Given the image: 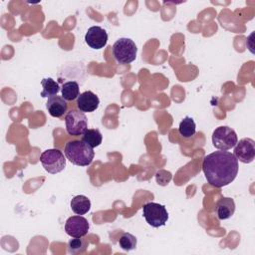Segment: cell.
I'll return each mask as SVG.
<instances>
[{"label": "cell", "mask_w": 255, "mask_h": 255, "mask_svg": "<svg viewBox=\"0 0 255 255\" xmlns=\"http://www.w3.org/2000/svg\"><path fill=\"white\" fill-rule=\"evenodd\" d=\"M235 212V202L230 197L220 198L215 205V213L220 220L230 218Z\"/></svg>", "instance_id": "cell-13"}, {"label": "cell", "mask_w": 255, "mask_h": 255, "mask_svg": "<svg viewBox=\"0 0 255 255\" xmlns=\"http://www.w3.org/2000/svg\"><path fill=\"white\" fill-rule=\"evenodd\" d=\"M82 140L84 142H86L88 145H90L91 147H97L102 143L103 140V136L102 133L99 129L97 128H90L87 129L82 136Z\"/></svg>", "instance_id": "cell-16"}, {"label": "cell", "mask_w": 255, "mask_h": 255, "mask_svg": "<svg viewBox=\"0 0 255 255\" xmlns=\"http://www.w3.org/2000/svg\"><path fill=\"white\" fill-rule=\"evenodd\" d=\"M64 152L66 157L75 165L88 166L92 163L95 152L93 147L88 145L82 139H73L66 143Z\"/></svg>", "instance_id": "cell-2"}, {"label": "cell", "mask_w": 255, "mask_h": 255, "mask_svg": "<svg viewBox=\"0 0 255 255\" xmlns=\"http://www.w3.org/2000/svg\"><path fill=\"white\" fill-rule=\"evenodd\" d=\"M66 130L70 135H81L88 128L86 115L79 110H71L65 116Z\"/></svg>", "instance_id": "cell-7"}, {"label": "cell", "mask_w": 255, "mask_h": 255, "mask_svg": "<svg viewBox=\"0 0 255 255\" xmlns=\"http://www.w3.org/2000/svg\"><path fill=\"white\" fill-rule=\"evenodd\" d=\"M234 156L243 163H250L255 157V141L252 138H242L234 146Z\"/></svg>", "instance_id": "cell-8"}, {"label": "cell", "mask_w": 255, "mask_h": 255, "mask_svg": "<svg viewBox=\"0 0 255 255\" xmlns=\"http://www.w3.org/2000/svg\"><path fill=\"white\" fill-rule=\"evenodd\" d=\"M88 242L85 239H81V237L71 239L68 242V252L71 254H80L84 253L87 250Z\"/></svg>", "instance_id": "cell-19"}, {"label": "cell", "mask_w": 255, "mask_h": 255, "mask_svg": "<svg viewBox=\"0 0 255 255\" xmlns=\"http://www.w3.org/2000/svg\"><path fill=\"white\" fill-rule=\"evenodd\" d=\"M136 238L130 233L125 232L122 234V236L119 239V245L120 247L125 251H130L135 249L136 247Z\"/></svg>", "instance_id": "cell-20"}, {"label": "cell", "mask_w": 255, "mask_h": 255, "mask_svg": "<svg viewBox=\"0 0 255 255\" xmlns=\"http://www.w3.org/2000/svg\"><path fill=\"white\" fill-rule=\"evenodd\" d=\"M72 211L78 215L86 214L91 208V201L85 195H76L71 200Z\"/></svg>", "instance_id": "cell-14"}, {"label": "cell", "mask_w": 255, "mask_h": 255, "mask_svg": "<svg viewBox=\"0 0 255 255\" xmlns=\"http://www.w3.org/2000/svg\"><path fill=\"white\" fill-rule=\"evenodd\" d=\"M112 50L115 59L120 64L131 63L137 53L135 43L129 38H120L114 43Z\"/></svg>", "instance_id": "cell-3"}, {"label": "cell", "mask_w": 255, "mask_h": 255, "mask_svg": "<svg viewBox=\"0 0 255 255\" xmlns=\"http://www.w3.org/2000/svg\"><path fill=\"white\" fill-rule=\"evenodd\" d=\"M238 141L235 130L227 126H221L214 129L212 133V143L219 150L233 148Z\"/></svg>", "instance_id": "cell-6"}, {"label": "cell", "mask_w": 255, "mask_h": 255, "mask_svg": "<svg viewBox=\"0 0 255 255\" xmlns=\"http://www.w3.org/2000/svg\"><path fill=\"white\" fill-rule=\"evenodd\" d=\"M238 160L233 153L218 150L204 156L202 169L207 182L215 187L231 183L238 173Z\"/></svg>", "instance_id": "cell-1"}, {"label": "cell", "mask_w": 255, "mask_h": 255, "mask_svg": "<svg viewBox=\"0 0 255 255\" xmlns=\"http://www.w3.org/2000/svg\"><path fill=\"white\" fill-rule=\"evenodd\" d=\"M85 42L92 49H102L107 45L108 33L104 28L100 26L90 27L85 35Z\"/></svg>", "instance_id": "cell-10"}, {"label": "cell", "mask_w": 255, "mask_h": 255, "mask_svg": "<svg viewBox=\"0 0 255 255\" xmlns=\"http://www.w3.org/2000/svg\"><path fill=\"white\" fill-rule=\"evenodd\" d=\"M89 229L90 224L88 220L78 214L69 217L65 223V231L71 237H83L88 233Z\"/></svg>", "instance_id": "cell-9"}, {"label": "cell", "mask_w": 255, "mask_h": 255, "mask_svg": "<svg viewBox=\"0 0 255 255\" xmlns=\"http://www.w3.org/2000/svg\"><path fill=\"white\" fill-rule=\"evenodd\" d=\"M171 179V173L165 170H159L156 173V181L158 182V184L161 185H165L167 184Z\"/></svg>", "instance_id": "cell-21"}, {"label": "cell", "mask_w": 255, "mask_h": 255, "mask_svg": "<svg viewBox=\"0 0 255 255\" xmlns=\"http://www.w3.org/2000/svg\"><path fill=\"white\" fill-rule=\"evenodd\" d=\"M100 100L92 91H86L77 99V108L83 113H92L98 109Z\"/></svg>", "instance_id": "cell-11"}, {"label": "cell", "mask_w": 255, "mask_h": 255, "mask_svg": "<svg viewBox=\"0 0 255 255\" xmlns=\"http://www.w3.org/2000/svg\"><path fill=\"white\" fill-rule=\"evenodd\" d=\"M62 97L66 101H74L80 96L79 84L76 81H69L63 84L61 89Z\"/></svg>", "instance_id": "cell-15"}, {"label": "cell", "mask_w": 255, "mask_h": 255, "mask_svg": "<svg viewBox=\"0 0 255 255\" xmlns=\"http://www.w3.org/2000/svg\"><path fill=\"white\" fill-rule=\"evenodd\" d=\"M40 161L44 169L51 174L61 172L66 166V158L64 153L56 148L43 151L40 155Z\"/></svg>", "instance_id": "cell-5"}, {"label": "cell", "mask_w": 255, "mask_h": 255, "mask_svg": "<svg viewBox=\"0 0 255 255\" xmlns=\"http://www.w3.org/2000/svg\"><path fill=\"white\" fill-rule=\"evenodd\" d=\"M178 131L183 137L188 138L193 136L196 132V125L193 119L190 117H185L179 124Z\"/></svg>", "instance_id": "cell-18"}, {"label": "cell", "mask_w": 255, "mask_h": 255, "mask_svg": "<svg viewBox=\"0 0 255 255\" xmlns=\"http://www.w3.org/2000/svg\"><path fill=\"white\" fill-rule=\"evenodd\" d=\"M142 215L146 222L154 228L165 225L168 219V212L165 206L155 202L145 203L142 206Z\"/></svg>", "instance_id": "cell-4"}, {"label": "cell", "mask_w": 255, "mask_h": 255, "mask_svg": "<svg viewBox=\"0 0 255 255\" xmlns=\"http://www.w3.org/2000/svg\"><path fill=\"white\" fill-rule=\"evenodd\" d=\"M46 108L52 117L61 118L67 112L68 104L63 97L56 95L48 98Z\"/></svg>", "instance_id": "cell-12"}, {"label": "cell", "mask_w": 255, "mask_h": 255, "mask_svg": "<svg viewBox=\"0 0 255 255\" xmlns=\"http://www.w3.org/2000/svg\"><path fill=\"white\" fill-rule=\"evenodd\" d=\"M41 85H42V92H41V97L42 98H50L52 96H56L59 91H60V87L59 84L53 80L52 78H45L41 81Z\"/></svg>", "instance_id": "cell-17"}]
</instances>
